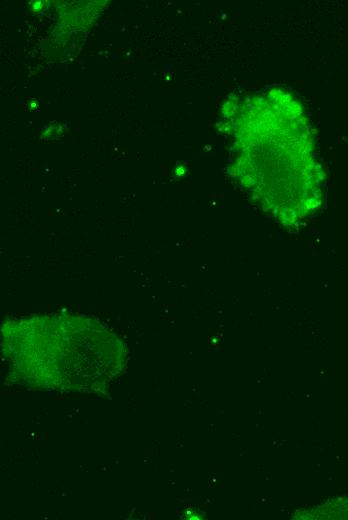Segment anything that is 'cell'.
<instances>
[{"label":"cell","mask_w":348,"mask_h":520,"mask_svg":"<svg viewBox=\"0 0 348 520\" xmlns=\"http://www.w3.org/2000/svg\"><path fill=\"white\" fill-rule=\"evenodd\" d=\"M222 117L233 139L228 173L255 205L287 228L321 207L325 172L309 119L291 93L229 95Z\"/></svg>","instance_id":"1"},{"label":"cell","mask_w":348,"mask_h":520,"mask_svg":"<svg viewBox=\"0 0 348 520\" xmlns=\"http://www.w3.org/2000/svg\"><path fill=\"white\" fill-rule=\"evenodd\" d=\"M318 513H312L307 518L344 519L348 518V501L335 500L315 508Z\"/></svg>","instance_id":"2"},{"label":"cell","mask_w":348,"mask_h":520,"mask_svg":"<svg viewBox=\"0 0 348 520\" xmlns=\"http://www.w3.org/2000/svg\"><path fill=\"white\" fill-rule=\"evenodd\" d=\"M29 6H30V10L32 12H38V11L42 10V8L44 6V2L43 1H32Z\"/></svg>","instance_id":"3"}]
</instances>
